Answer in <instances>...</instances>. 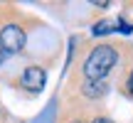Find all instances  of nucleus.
Masks as SVG:
<instances>
[{
  "label": "nucleus",
  "instance_id": "nucleus-1",
  "mask_svg": "<svg viewBox=\"0 0 133 123\" xmlns=\"http://www.w3.org/2000/svg\"><path fill=\"white\" fill-rule=\"evenodd\" d=\"M116 59H118V54H116L114 47H109V44H99V47L86 57V62H84L86 79H89V81H104V76L116 66Z\"/></svg>",
  "mask_w": 133,
  "mask_h": 123
},
{
  "label": "nucleus",
  "instance_id": "nucleus-2",
  "mask_svg": "<svg viewBox=\"0 0 133 123\" xmlns=\"http://www.w3.org/2000/svg\"><path fill=\"white\" fill-rule=\"evenodd\" d=\"M25 42H27V37H25L22 27H17V25H5V27L0 30V44L5 47V52H8V54L22 52Z\"/></svg>",
  "mask_w": 133,
  "mask_h": 123
},
{
  "label": "nucleus",
  "instance_id": "nucleus-3",
  "mask_svg": "<svg viewBox=\"0 0 133 123\" xmlns=\"http://www.w3.org/2000/svg\"><path fill=\"white\" fill-rule=\"evenodd\" d=\"M44 81H47V74H44L42 66H27L22 71V76H20V84L27 91H35V94L44 89Z\"/></svg>",
  "mask_w": 133,
  "mask_h": 123
},
{
  "label": "nucleus",
  "instance_id": "nucleus-4",
  "mask_svg": "<svg viewBox=\"0 0 133 123\" xmlns=\"http://www.w3.org/2000/svg\"><path fill=\"white\" fill-rule=\"evenodd\" d=\"M84 94L91 96V99L104 96L106 94V84H104V81H86V84H84Z\"/></svg>",
  "mask_w": 133,
  "mask_h": 123
},
{
  "label": "nucleus",
  "instance_id": "nucleus-5",
  "mask_svg": "<svg viewBox=\"0 0 133 123\" xmlns=\"http://www.w3.org/2000/svg\"><path fill=\"white\" fill-rule=\"evenodd\" d=\"M91 32H94V35H109V32H114V25H111V22H99Z\"/></svg>",
  "mask_w": 133,
  "mask_h": 123
},
{
  "label": "nucleus",
  "instance_id": "nucleus-6",
  "mask_svg": "<svg viewBox=\"0 0 133 123\" xmlns=\"http://www.w3.org/2000/svg\"><path fill=\"white\" fill-rule=\"evenodd\" d=\"M8 57H10V54H8V52H5V47H3V44H0V64H3V62H5V59H8Z\"/></svg>",
  "mask_w": 133,
  "mask_h": 123
},
{
  "label": "nucleus",
  "instance_id": "nucleus-7",
  "mask_svg": "<svg viewBox=\"0 0 133 123\" xmlns=\"http://www.w3.org/2000/svg\"><path fill=\"white\" fill-rule=\"evenodd\" d=\"M128 91H131V96H133V71H131V76H128Z\"/></svg>",
  "mask_w": 133,
  "mask_h": 123
},
{
  "label": "nucleus",
  "instance_id": "nucleus-8",
  "mask_svg": "<svg viewBox=\"0 0 133 123\" xmlns=\"http://www.w3.org/2000/svg\"><path fill=\"white\" fill-rule=\"evenodd\" d=\"M91 123H114L111 118H96V121H91Z\"/></svg>",
  "mask_w": 133,
  "mask_h": 123
},
{
  "label": "nucleus",
  "instance_id": "nucleus-9",
  "mask_svg": "<svg viewBox=\"0 0 133 123\" xmlns=\"http://www.w3.org/2000/svg\"><path fill=\"white\" fill-rule=\"evenodd\" d=\"M74 123H81V121H74Z\"/></svg>",
  "mask_w": 133,
  "mask_h": 123
}]
</instances>
